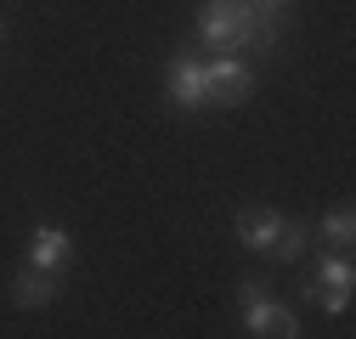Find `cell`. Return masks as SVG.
I'll use <instances>...</instances> for the list:
<instances>
[{
  "mask_svg": "<svg viewBox=\"0 0 356 339\" xmlns=\"http://www.w3.org/2000/svg\"><path fill=\"white\" fill-rule=\"evenodd\" d=\"M249 6H254L260 17H283V23H289V12H294V0H249Z\"/></svg>",
  "mask_w": 356,
  "mask_h": 339,
  "instance_id": "cell-10",
  "label": "cell"
},
{
  "mask_svg": "<svg viewBox=\"0 0 356 339\" xmlns=\"http://www.w3.org/2000/svg\"><path fill=\"white\" fill-rule=\"evenodd\" d=\"M68 261H74V238H68L63 226H51V221H40L34 238H29V266H40V272H63Z\"/></svg>",
  "mask_w": 356,
  "mask_h": 339,
  "instance_id": "cell-7",
  "label": "cell"
},
{
  "mask_svg": "<svg viewBox=\"0 0 356 339\" xmlns=\"http://www.w3.org/2000/svg\"><path fill=\"white\" fill-rule=\"evenodd\" d=\"M6 294H12L23 311H40V306H51L57 294H63V272H40V266H29V261H23V272L6 283Z\"/></svg>",
  "mask_w": 356,
  "mask_h": 339,
  "instance_id": "cell-6",
  "label": "cell"
},
{
  "mask_svg": "<svg viewBox=\"0 0 356 339\" xmlns=\"http://www.w3.org/2000/svg\"><path fill=\"white\" fill-rule=\"evenodd\" d=\"M0 40H6V23H0Z\"/></svg>",
  "mask_w": 356,
  "mask_h": 339,
  "instance_id": "cell-11",
  "label": "cell"
},
{
  "mask_svg": "<svg viewBox=\"0 0 356 339\" xmlns=\"http://www.w3.org/2000/svg\"><path fill=\"white\" fill-rule=\"evenodd\" d=\"M317 232H323V238H328L334 249H350V243H356V209H350V204L328 209V215L317 221Z\"/></svg>",
  "mask_w": 356,
  "mask_h": 339,
  "instance_id": "cell-8",
  "label": "cell"
},
{
  "mask_svg": "<svg viewBox=\"0 0 356 339\" xmlns=\"http://www.w3.org/2000/svg\"><path fill=\"white\" fill-rule=\"evenodd\" d=\"M164 91H170V102L175 108H187V113H198V108H209V85H204V51L198 46H181L170 63H164Z\"/></svg>",
  "mask_w": 356,
  "mask_h": 339,
  "instance_id": "cell-5",
  "label": "cell"
},
{
  "mask_svg": "<svg viewBox=\"0 0 356 339\" xmlns=\"http://www.w3.org/2000/svg\"><path fill=\"white\" fill-rule=\"evenodd\" d=\"M232 238H238L249 254H266V261H300L311 226H305V221L277 215V209H238Z\"/></svg>",
  "mask_w": 356,
  "mask_h": 339,
  "instance_id": "cell-2",
  "label": "cell"
},
{
  "mask_svg": "<svg viewBox=\"0 0 356 339\" xmlns=\"http://www.w3.org/2000/svg\"><path fill=\"white\" fill-rule=\"evenodd\" d=\"M204 85H209V108H238L254 97V68L243 51H204Z\"/></svg>",
  "mask_w": 356,
  "mask_h": 339,
  "instance_id": "cell-4",
  "label": "cell"
},
{
  "mask_svg": "<svg viewBox=\"0 0 356 339\" xmlns=\"http://www.w3.org/2000/svg\"><path fill=\"white\" fill-rule=\"evenodd\" d=\"M238 306H243V333H254V339H294L300 333V317L283 306V300H272V288H266V277H238Z\"/></svg>",
  "mask_w": 356,
  "mask_h": 339,
  "instance_id": "cell-3",
  "label": "cell"
},
{
  "mask_svg": "<svg viewBox=\"0 0 356 339\" xmlns=\"http://www.w3.org/2000/svg\"><path fill=\"white\" fill-rule=\"evenodd\" d=\"M198 51H260L283 46V17H260L249 0H204L198 6Z\"/></svg>",
  "mask_w": 356,
  "mask_h": 339,
  "instance_id": "cell-1",
  "label": "cell"
},
{
  "mask_svg": "<svg viewBox=\"0 0 356 339\" xmlns=\"http://www.w3.org/2000/svg\"><path fill=\"white\" fill-rule=\"evenodd\" d=\"M311 277H317L323 288H350V283H356V266H350V254L339 249V254H323V261H317V272H311Z\"/></svg>",
  "mask_w": 356,
  "mask_h": 339,
  "instance_id": "cell-9",
  "label": "cell"
}]
</instances>
